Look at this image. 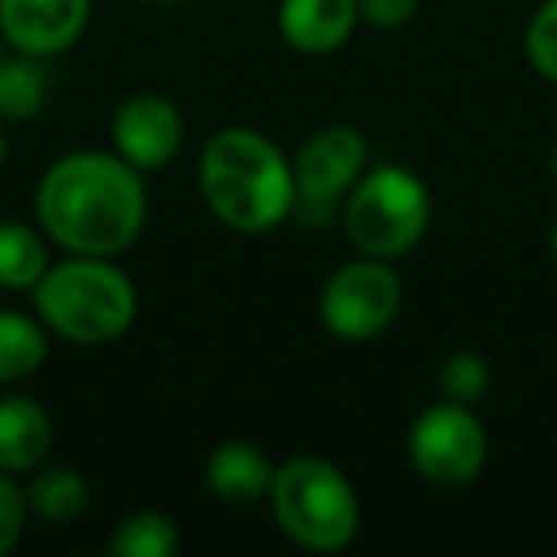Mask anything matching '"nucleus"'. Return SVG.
I'll return each instance as SVG.
<instances>
[{
	"label": "nucleus",
	"mask_w": 557,
	"mask_h": 557,
	"mask_svg": "<svg viewBox=\"0 0 557 557\" xmlns=\"http://www.w3.org/2000/svg\"><path fill=\"white\" fill-rule=\"evenodd\" d=\"M35 214L65 252L115 256L146 225V184L126 157L81 149L42 172Z\"/></svg>",
	"instance_id": "nucleus-1"
},
{
	"label": "nucleus",
	"mask_w": 557,
	"mask_h": 557,
	"mask_svg": "<svg viewBox=\"0 0 557 557\" xmlns=\"http://www.w3.org/2000/svg\"><path fill=\"white\" fill-rule=\"evenodd\" d=\"M199 187L210 214L237 233H268L295 214V164L260 131L230 126L202 146Z\"/></svg>",
	"instance_id": "nucleus-2"
},
{
	"label": "nucleus",
	"mask_w": 557,
	"mask_h": 557,
	"mask_svg": "<svg viewBox=\"0 0 557 557\" xmlns=\"http://www.w3.org/2000/svg\"><path fill=\"white\" fill-rule=\"evenodd\" d=\"M35 313L47 329L73 344H111L138 318V290L111 256H77L42 271L32 287Z\"/></svg>",
	"instance_id": "nucleus-3"
},
{
	"label": "nucleus",
	"mask_w": 557,
	"mask_h": 557,
	"mask_svg": "<svg viewBox=\"0 0 557 557\" xmlns=\"http://www.w3.org/2000/svg\"><path fill=\"white\" fill-rule=\"evenodd\" d=\"M268 500L283 534L313 554H336L359 531L356 488L329 458L295 455L275 466Z\"/></svg>",
	"instance_id": "nucleus-4"
},
{
	"label": "nucleus",
	"mask_w": 557,
	"mask_h": 557,
	"mask_svg": "<svg viewBox=\"0 0 557 557\" xmlns=\"http://www.w3.org/2000/svg\"><path fill=\"white\" fill-rule=\"evenodd\" d=\"M432 225V195L417 172L401 164H379L359 176L344 195V230L363 256L401 260L424 240Z\"/></svg>",
	"instance_id": "nucleus-5"
},
{
	"label": "nucleus",
	"mask_w": 557,
	"mask_h": 557,
	"mask_svg": "<svg viewBox=\"0 0 557 557\" xmlns=\"http://www.w3.org/2000/svg\"><path fill=\"white\" fill-rule=\"evenodd\" d=\"M405 306L401 275L389 260L359 256L329 275L321 290V321L336 341L363 344L382 336Z\"/></svg>",
	"instance_id": "nucleus-6"
},
{
	"label": "nucleus",
	"mask_w": 557,
	"mask_h": 557,
	"mask_svg": "<svg viewBox=\"0 0 557 557\" xmlns=\"http://www.w3.org/2000/svg\"><path fill=\"white\" fill-rule=\"evenodd\" d=\"M412 470L440 488L470 485L488 458L485 424L473 417L470 405L443 401L428 405L409 432Z\"/></svg>",
	"instance_id": "nucleus-7"
},
{
	"label": "nucleus",
	"mask_w": 557,
	"mask_h": 557,
	"mask_svg": "<svg viewBox=\"0 0 557 557\" xmlns=\"http://www.w3.org/2000/svg\"><path fill=\"white\" fill-rule=\"evenodd\" d=\"M367 157L371 146L356 126H325L310 141H302L295 164V202H310L318 210H333L351 187L359 184V176L367 172Z\"/></svg>",
	"instance_id": "nucleus-8"
},
{
	"label": "nucleus",
	"mask_w": 557,
	"mask_h": 557,
	"mask_svg": "<svg viewBox=\"0 0 557 557\" xmlns=\"http://www.w3.org/2000/svg\"><path fill=\"white\" fill-rule=\"evenodd\" d=\"M115 153L126 157L138 172L169 169L184 149V115L172 100L157 92H138L119 103L111 119Z\"/></svg>",
	"instance_id": "nucleus-9"
},
{
	"label": "nucleus",
	"mask_w": 557,
	"mask_h": 557,
	"mask_svg": "<svg viewBox=\"0 0 557 557\" xmlns=\"http://www.w3.org/2000/svg\"><path fill=\"white\" fill-rule=\"evenodd\" d=\"M92 0H0V32L20 54L54 58L85 35Z\"/></svg>",
	"instance_id": "nucleus-10"
},
{
	"label": "nucleus",
	"mask_w": 557,
	"mask_h": 557,
	"mask_svg": "<svg viewBox=\"0 0 557 557\" xmlns=\"http://www.w3.org/2000/svg\"><path fill=\"white\" fill-rule=\"evenodd\" d=\"M359 24V0H278V35L298 54H333Z\"/></svg>",
	"instance_id": "nucleus-11"
},
{
	"label": "nucleus",
	"mask_w": 557,
	"mask_h": 557,
	"mask_svg": "<svg viewBox=\"0 0 557 557\" xmlns=\"http://www.w3.org/2000/svg\"><path fill=\"white\" fill-rule=\"evenodd\" d=\"M50 443H54V424L35 397L16 394L0 401V470L32 473L50 455Z\"/></svg>",
	"instance_id": "nucleus-12"
},
{
	"label": "nucleus",
	"mask_w": 557,
	"mask_h": 557,
	"mask_svg": "<svg viewBox=\"0 0 557 557\" xmlns=\"http://www.w3.org/2000/svg\"><path fill=\"white\" fill-rule=\"evenodd\" d=\"M275 466L256 443L230 440L210 450L207 458V488L225 504H256L271 493Z\"/></svg>",
	"instance_id": "nucleus-13"
},
{
	"label": "nucleus",
	"mask_w": 557,
	"mask_h": 557,
	"mask_svg": "<svg viewBox=\"0 0 557 557\" xmlns=\"http://www.w3.org/2000/svg\"><path fill=\"white\" fill-rule=\"evenodd\" d=\"M27 508L47 523H73L88 508V481L73 466H42L27 485Z\"/></svg>",
	"instance_id": "nucleus-14"
},
{
	"label": "nucleus",
	"mask_w": 557,
	"mask_h": 557,
	"mask_svg": "<svg viewBox=\"0 0 557 557\" xmlns=\"http://www.w3.org/2000/svg\"><path fill=\"white\" fill-rule=\"evenodd\" d=\"M50 96V73L42 58L20 54V58H0V119L24 123L35 119L47 108Z\"/></svg>",
	"instance_id": "nucleus-15"
},
{
	"label": "nucleus",
	"mask_w": 557,
	"mask_h": 557,
	"mask_svg": "<svg viewBox=\"0 0 557 557\" xmlns=\"http://www.w3.org/2000/svg\"><path fill=\"white\" fill-rule=\"evenodd\" d=\"M47 363V329L20 310H0V382H24Z\"/></svg>",
	"instance_id": "nucleus-16"
},
{
	"label": "nucleus",
	"mask_w": 557,
	"mask_h": 557,
	"mask_svg": "<svg viewBox=\"0 0 557 557\" xmlns=\"http://www.w3.org/2000/svg\"><path fill=\"white\" fill-rule=\"evenodd\" d=\"M50 268L42 237L24 222L4 218L0 222V287L4 290H32Z\"/></svg>",
	"instance_id": "nucleus-17"
},
{
	"label": "nucleus",
	"mask_w": 557,
	"mask_h": 557,
	"mask_svg": "<svg viewBox=\"0 0 557 557\" xmlns=\"http://www.w3.org/2000/svg\"><path fill=\"white\" fill-rule=\"evenodd\" d=\"M108 549L115 557H172L180 549V531L169 516L138 511L115 527Z\"/></svg>",
	"instance_id": "nucleus-18"
},
{
	"label": "nucleus",
	"mask_w": 557,
	"mask_h": 557,
	"mask_svg": "<svg viewBox=\"0 0 557 557\" xmlns=\"http://www.w3.org/2000/svg\"><path fill=\"white\" fill-rule=\"evenodd\" d=\"M488 374L493 371H488V363L478 351H455L440 371V389L447 401L478 405L488 394V382H493Z\"/></svg>",
	"instance_id": "nucleus-19"
},
{
	"label": "nucleus",
	"mask_w": 557,
	"mask_h": 557,
	"mask_svg": "<svg viewBox=\"0 0 557 557\" xmlns=\"http://www.w3.org/2000/svg\"><path fill=\"white\" fill-rule=\"evenodd\" d=\"M527 62L534 65V73L557 85V0H542L539 12L531 16L523 35Z\"/></svg>",
	"instance_id": "nucleus-20"
},
{
	"label": "nucleus",
	"mask_w": 557,
	"mask_h": 557,
	"mask_svg": "<svg viewBox=\"0 0 557 557\" xmlns=\"http://www.w3.org/2000/svg\"><path fill=\"white\" fill-rule=\"evenodd\" d=\"M24 523H27V496L16 488V481L4 478V470H0V557L20 542Z\"/></svg>",
	"instance_id": "nucleus-21"
},
{
	"label": "nucleus",
	"mask_w": 557,
	"mask_h": 557,
	"mask_svg": "<svg viewBox=\"0 0 557 557\" xmlns=\"http://www.w3.org/2000/svg\"><path fill=\"white\" fill-rule=\"evenodd\" d=\"M420 0H359V20H367L371 27H382V32H394V27H405L412 16H417Z\"/></svg>",
	"instance_id": "nucleus-22"
},
{
	"label": "nucleus",
	"mask_w": 557,
	"mask_h": 557,
	"mask_svg": "<svg viewBox=\"0 0 557 557\" xmlns=\"http://www.w3.org/2000/svg\"><path fill=\"white\" fill-rule=\"evenodd\" d=\"M549 248H554V260H557V214H554V225H549Z\"/></svg>",
	"instance_id": "nucleus-23"
},
{
	"label": "nucleus",
	"mask_w": 557,
	"mask_h": 557,
	"mask_svg": "<svg viewBox=\"0 0 557 557\" xmlns=\"http://www.w3.org/2000/svg\"><path fill=\"white\" fill-rule=\"evenodd\" d=\"M4 157H9V138H4V131H0V164H4Z\"/></svg>",
	"instance_id": "nucleus-24"
},
{
	"label": "nucleus",
	"mask_w": 557,
	"mask_h": 557,
	"mask_svg": "<svg viewBox=\"0 0 557 557\" xmlns=\"http://www.w3.org/2000/svg\"><path fill=\"white\" fill-rule=\"evenodd\" d=\"M549 172H554V176H557V146L549 149Z\"/></svg>",
	"instance_id": "nucleus-25"
},
{
	"label": "nucleus",
	"mask_w": 557,
	"mask_h": 557,
	"mask_svg": "<svg viewBox=\"0 0 557 557\" xmlns=\"http://www.w3.org/2000/svg\"><path fill=\"white\" fill-rule=\"evenodd\" d=\"M0 58H4V32H0Z\"/></svg>",
	"instance_id": "nucleus-26"
},
{
	"label": "nucleus",
	"mask_w": 557,
	"mask_h": 557,
	"mask_svg": "<svg viewBox=\"0 0 557 557\" xmlns=\"http://www.w3.org/2000/svg\"><path fill=\"white\" fill-rule=\"evenodd\" d=\"M153 4H172V0H153Z\"/></svg>",
	"instance_id": "nucleus-27"
}]
</instances>
